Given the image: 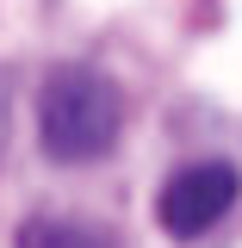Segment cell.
Here are the masks:
<instances>
[{"label": "cell", "instance_id": "cell-1", "mask_svg": "<svg viewBox=\"0 0 242 248\" xmlns=\"http://www.w3.org/2000/svg\"><path fill=\"white\" fill-rule=\"evenodd\" d=\"M124 130V93L99 68H56L37 93V143L50 161H99Z\"/></svg>", "mask_w": 242, "mask_h": 248}, {"label": "cell", "instance_id": "cell-2", "mask_svg": "<svg viewBox=\"0 0 242 248\" xmlns=\"http://www.w3.org/2000/svg\"><path fill=\"white\" fill-rule=\"evenodd\" d=\"M236 168L230 161H193V168H180L174 180L161 186V199H155V217H161V230L174 236V242H193V236H205L217 217L236 205Z\"/></svg>", "mask_w": 242, "mask_h": 248}, {"label": "cell", "instance_id": "cell-3", "mask_svg": "<svg viewBox=\"0 0 242 248\" xmlns=\"http://www.w3.org/2000/svg\"><path fill=\"white\" fill-rule=\"evenodd\" d=\"M13 248H112V236L93 223H75V217H31V223H19Z\"/></svg>", "mask_w": 242, "mask_h": 248}]
</instances>
